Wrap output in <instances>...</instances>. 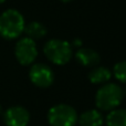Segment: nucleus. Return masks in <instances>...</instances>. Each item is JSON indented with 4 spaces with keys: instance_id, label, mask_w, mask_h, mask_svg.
Instances as JSON below:
<instances>
[{
    "instance_id": "6",
    "label": "nucleus",
    "mask_w": 126,
    "mask_h": 126,
    "mask_svg": "<svg viewBox=\"0 0 126 126\" xmlns=\"http://www.w3.org/2000/svg\"><path fill=\"white\" fill-rule=\"evenodd\" d=\"M29 78L31 82L39 87H49L54 81V73L50 66L42 63H38L31 66L29 71Z\"/></svg>"
},
{
    "instance_id": "12",
    "label": "nucleus",
    "mask_w": 126,
    "mask_h": 126,
    "mask_svg": "<svg viewBox=\"0 0 126 126\" xmlns=\"http://www.w3.org/2000/svg\"><path fill=\"white\" fill-rule=\"evenodd\" d=\"M107 126H126V110L115 109L109 113L106 117Z\"/></svg>"
},
{
    "instance_id": "2",
    "label": "nucleus",
    "mask_w": 126,
    "mask_h": 126,
    "mask_svg": "<svg viewBox=\"0 0 126 126\" xmlns=\"http://www.w3.org/2000/svg\"><path fill=\"white\" fill-rule=\"evenodd\" d=\"M124 92L120 85L115 83H107L98 89L95 95L96 106L102 111H113L122 103Z\"/></svg>"
},
{
    "instance_id": "15",
    "label": "nucleus",
    "mask_w": 126,
    "mask_h": 126,
    "mask_svg": "<svg viewBox=\"0 0 126 126\" xmlns=\"http://www.w3.org/2000/svg\"><path fill=\"white\" fill-rule=\"evenodd\" d=\"M4 1H6V0H0V4H1V3H3Z\"/></svg>"
},
{
    "instance_id": "10",
    "label": "nucleus",
    "mask_w": 126,
    "mask_h": 126,
    "mask_svg": "<svg viewBox=\"0 0 126 126\" xmlns=\"http://www.w3.org/2000/svg\"><path fill=\"white\" fill-rule=\"evenodd\" d=\"M111 76L112 73L107 67L100 66V67H95V69H93L90 72L89 80L93 84H102V83L107 82L111 79Z\"/></svg>"
},
{
    "instance_id": "8",
    "label": "nucleus",
    "mask_w": 126,
    "mask_h": 126,
    "mask_svg": "<svg viewBox=\"0 0 126 126\" xmlns=\"http://www.w3.org/2000/svg\"><path fill=\"white\" fill-rule=\"evenodd\" d=\"M79 63L84 66H95L100 63V54L92 49H81L75 54Z\"/></svg>"
},
{
    "instance_id": "1",
    "label": "nucleus",
    "mask_w": 126,
    "mask_h": 126,
    "mask_svg": "<svg viewBox=\"0 0 126 126\" xmlns=\"http://www.w3.org/2000/svg\"><path fill=\"white\" fill-rule=\"evenodd\" d=\"M24 19L19 11L9 9L0 16V35L7 40L18 38L24 30Z\"/></svg>"
},
{
    "instance_id": "9",
    "label": "nucleus",
    "mask_w": 126,
    "mask_h": 126,
    "mask_svg": "<svg viewBox=\"0 0 126 126\" xmlns=\"http://www.w3.org/2000/svg\"><path fill=\"white\" fill-rule=\"evenodd\" d=\"M81 126H101L103 124V116L97 110H89L78 117Z\"/></svg>"
},
{
    "instance_id": "4",
    "label": "nucleus",
    "mask_w": 126,
    "mask_h": 126,
    "mask_svg": "<svg viewBox=\"0 0 126 126\" xmlns=\"http://www.w3.org/2000/svg\"><path fill=\"white\" fill-rule=\"evenodd\" d=\"M48 121L51 126H74L78 122V114L67 104H58L49 110Z\"/></svg>"
},
{
    "instance_id": "3",
    "label": "nucleus",
    "mask_w": 126,
    "mask_h": 126,
    "mask_svg": "<svg viewBox=\"0 0 126 126\" xmlns=\"http://www.w3.org/2000/svg\"><path fill=\"white\" fill-rule=\"evenodd\" d=\"M43 52L51 62L57 65L66 64L73 54L71 44L58 39H52L47 42L43 47Z\"/></svg>"
},
{
    "instance_id": "16",
    "label": "nucleus",
    "mask_w": 126,
    "mask_h": 126,
    "mask_svg": "<svg viewBox=\"0 0 126 126\" xmlns=\"http://www.w3.org/2000/svg\"><path fill=\"white\" fill-rule=\"evenodd\" d=\"M1 112H2V107H1V105H0V114H1Z\"/></svg>"
},
{
    "instance_id": "5",
    "label": "nucleus",
    "mask_w": 126,
    "mask_h": 126,
    "mask_svg": "<svg viewBox=\"0 0 126 126\" xmlns=\"http://www.w3.org/2000/svg\"><path fill=\"white\" fill-rule=\"evenodd\" d=\"M15 54L20 64H31L38 55V50L34 40L30 39L28 37L19 40L15 47Z\"/></svg>"
},
{
    "instance_id": "7",
    "label": "nucleus",
    "mask_w": 126,
    "mask_h": 126,
    "mask_svg": "<svg viewBox=\"0 0 126 126\" xmlns=\"http://www.w3.org/2000/svg\"><path fill=\"white\" fill-rule=\"evenodd\" d=\"M3 120L8 126H27L30 121V114L22 106H12L4 112Z\"/></svg>"
},
{
    "instance_id": "14",
    "label": "nucleus",
    "mask_w": 126,
    "mask_h": 126,
    "mask_svg": "<svg viewBox=\"0 0 126 126\" xmlns=\"http://www.w3.org/2000/svg\"><path fill=\"white\" fill-rule=\"evenodd\" d=\"M62 2H70V1H72V0H61Z\"/></svg>"
},
{
    "instance_id": "13",
    "label": "nucleus",
    "mask_w": 126,
    "mask_h": 126,
    "mask_svg": "<svg viewBox=\"0 0 126 126\" xmlns=\"http://www.w3.org/2000/svg\"><path fill=\"white\" fill-rule=\"evenodd\" d=\"M114 75L120 82L126 83V61L118 62L114 65Z\"/></svg>"
},
{
    "instance_id": "11",
    "label": "nucleus",
    "mask_w": 126,
    "mask_h": 126,
    "mask_svg": "<svg viewBox=\"0 0 126 126\" xmlns=\"http://www.w3.org/2000/svg\"><path fill=\"white\" fill-rule=\"evenodd\" d=\"M24 32L27 33L28 38L34 40V39H41L47 34V28L42 23L37 21H33L24 26Z\"/></svg>"
}]
</instances>
